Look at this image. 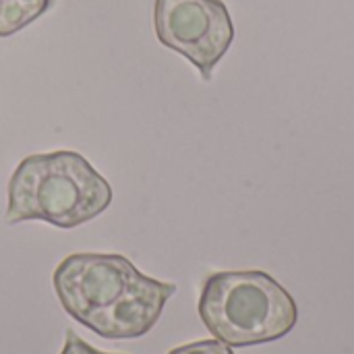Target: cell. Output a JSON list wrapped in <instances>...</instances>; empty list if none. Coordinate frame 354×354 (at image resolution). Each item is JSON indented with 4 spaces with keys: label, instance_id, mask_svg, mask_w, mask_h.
<instances>
[{
    "label": "cell",
    "instance_id": "3",
    "mask_svg": "<svg viewBox=\"0 0 354 354\" xmlns=\"http://www.w3.org/2000/svg\"><path fill=\"white\" fill-rule=\"evenodd\" d=\"M153 27L160 44L183 54L205 81L234 39V25L222 0H156Z\"/></svg>",
    "mask_w": 354,
    "mask_h": 354
},
{
    "label": "cell",
    "instance_id": "4",
    "mask_svg": "<svg viewBox=\"0 0 354 354\" xmlns=\"http://www.w3.org/2000/svg\"><path fill=\"white\" fill-rule=\"evenodd\" d=\"M141 272L116 253H73L54 270V290L66 315L81 326L112 305Z\"/></svg>",
    "mask_w": 354,
    "mask_h": 354
},
{
    "label": "cell",
    "instance_id": "7",
    "mask_svg": "<svg viewBox=\"0 0 354 354\" xmlns=\"http://www.w3.org/2000/svg\"><path fill=\"white\" fill-rule=\"evenodd\" d=\"M168 354H234L230 346H226L220 340H199V342H191V344H183L172 348Z\"/></svg>",
    "mask_w": 354,
    "mask_h": 354
},
{
    "label": "cell",
    "instance_id": "8",
    "mask_svg": "<svg viewBox=\"0 0 354 354\" xmlns=\"http://www.w3.org/2000/svg\"><path fill=\"white\" fill-rule=\"evenodd\" d=\"M60 354H106L95 351L91 344H87L83 338H79L73 330H66V338H64V346Z\"/></svg>",
    "mask_w": 354,
    "mask_h": 354
},
{
    "label": "cell",
    "instance_id": "5",
    "mask_svg": "<svg viewBox=\"0 0 354 354\" xmlns=\"http://www.w3.org/2000/svg\"><path fill=\"white\" fill-rule=\"evenodd\" d=\"M176 284L139 274L137 280L106 309L91 315L83 326L106 340H135L153 330Z\"/></svg>",
    "mask_w": 354,
    "mask_h": 354
},
{
    "label": "cell",
    "instance_id": "6",
    "mask_svg": "<svg viewBox=\"0 0 354 354\" xmlns=\"http://www.w3.org/2000/svg\"><path fill=\"white\" fill-rule=\"evenodd\" d=\"M52 0H0V37H8L46 10H50Z\"/></svg>",
    "mask_w": 354,
    "mask_h": 354
},
{
    "label": "cell",
    "instance_id": "2",
    "mask_svg": "<svg viewBox=\"0 0 354 354\" xmlns=\"http://www.w3.org/2000/svg\"><path fill=\"white\" fill-rule=\"evenodd\" d=\"M197 311L207 332L230 348L282 340L299 322L292 295L261 270L207 276Z\"/></svg>",
    "mask_w": 354,
    "mask_h": 354
},
{
    "label": "cell",
    "instance_id": "1",
    "mask_svg": "<svg viewBox=\"0 0 354 354\" xmlns=\"http://www.w3.org/2000/svg\"><path fill=\"white\" fill-rule=\"evenodd\" d=\"M108 180L77 151L58 149L21 160L8 183V224L39 220L71 230L112 203Z\"/></svg>",
    "mask_w": 354,
    "mask_h": 354
}]
</instances>
